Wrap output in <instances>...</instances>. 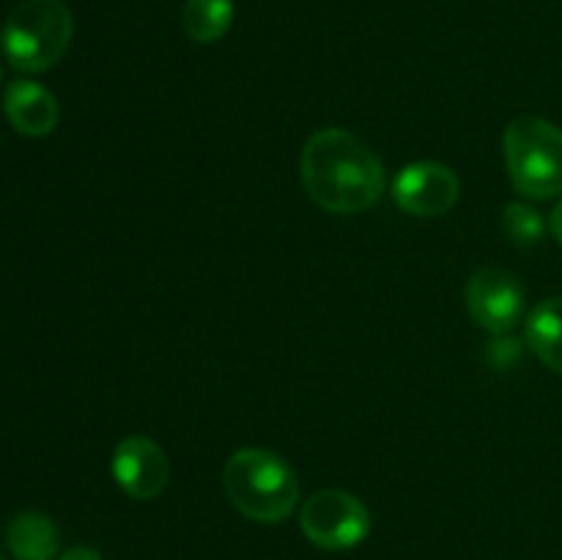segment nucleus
I'll use <instances>...</instances> for the list:
<instances>
[{
	"mask_svg": "<svg viewBox=\"0 0 562 560\" xmlns=\"http://www.w3.org/2000/svg\"><path fill=\"white\" fill-rule=\"evenodd\" d=\"M300 179L307 198L333 214L366 212L387 187V173L376 152L338 126L307 137L300 154Z\"/></svg>",
	"mask_w": 562,
	"mask_h": 560,
	"instance_id": "f257e3e1",
	"label": "nucleus"
},
{
	"mask_svg": "<svg viewBox=\"0 0 562 560\" xmlns=\"http://www.w3.org/2000/svg\"><path fill=\"white\" fill-rule=\"evenodd\" d=\"M223 486L241 516L278 525L300 503V478L283 456L267 448H241L225 461Z\"/></svg>",
	"mask_w": 562,
	"mask_h": 560,
	"instance_id": "f03ea898",
	"label": "nucleus"
},
{
	"mask_svg": "<svg viewBox=\"0 0 562 560\" xmlns=\"http://www.w3.org/2000/svg\"><path fill=\"white\" fill-rule=\"evenodd\" d=\"M75 20L60 0H25L5 20L0 44L14 69L47 71L69 49Z\"/></svg>",
	"mask_w": 562,
	"mask_h": 560,
	"instance_id": "7ed1b4c3",
	"label": "nucleus"
},
{
	"mask_svg": "<svg viewBox=\"0 0 562 560\" xmlns=\"http://www.w3.org/2000/svg\"><path fill=\"white\" fill-rule=\"evenodd\" d=\"M505 165L516 192L547 201L562 192V130L538 115H519L503 137Z\"/></svg>",
	"mask_w": 562,
	"mask_h": 560,
	"instance_id": "20e7f679",
	"label": "nucleus"
},
{
	"mask_svg": "<svg viewBox=\"0 0 562 560\" xmlns=\"http://www.w3.org/2000/svg\"><path fill=\"white\" fill-rule=\"evenodd\" d=\"M300 527L311 544L338 552L366 541L371 533V511L344 489H324L305 500Z\"/></svg>",
	"mask_w": 562,
	"mask_h": 560,
	"instance_id": "39448f33",
	"label": "nucleus"
},
{
	"mask_svg": "<svg viewBox=\"0 0 562 560\" xmlns=\"http://www.w3.org/2000/svg\"><path fill=\"white\" fill-rule=\"evenodd\" d=\"M464 296L472 322L494 335H508L525 318V285L505 269L483 267L472 272Z\"/></svg>",
	"mask_w": 562,
	"mask_h": 560,
	"instance_id": "423d86ee",
	"label": "nucleus"
},
{
	"mask_svg": "<svg viewBox=\"0 0 562 560\" xmlns=\"http://www.w3.org/2000/svg\"><path fill=\"white\" fill-rule=\"evenodd\" d=\"M461 181L442 163H412L398 170L393 181V198L406 214L415 217H442L459 203Z\"/></svg>",
	"mask_w": 562,
	"mask_h": 560,
	"instance_id": "0eeeda50",
	"label": "nucleus"
},
{
	"mask_svg": "<svg viewBox=\"0 0 562 560\" xmlns=\"http://www.w3.org/2000/svg\"><path fill=\"white\" fill-rule=\"evenodd\" d=\"M115 483L135 500H154L168 489L170 459L151 437L132 434L121 439L110 461Z\"/></svg>",
	"mask_w": 562,
	"mask_h": 560,
	"instance_id": "6e6552de",
	"label": "nucleus"
},
{
	"mask_svg": "<svg viewBox=\"0 0 562 560\" xmlns=\"http://www.w3.org/2000/svg\"><path fill=\"white\" fill-rule=\"evenodd\" d=\"M3 110L9 115L11 126L31 137L49 135L60 119L58 99L33 80L9 82L3 93Z\"/></svg>",
	"mask_w": 562,
	"mask_h": 560,
	"instance_id": "1a4fd4ad",
	"label": "nucleus"
},
{
	"mask_svg": "<svg viewBox=\"0 0 562 560\" xmlns=\"http://www.w3.org/2000/svg\"><path fill=\"white\" fill-rule=\"evenodd\" d=\"M58 544L55 522L36 511H22L5 527V547L16 560H55Z\"/></svg>",
	"mask_w": 562,
	"mask_h": 560,
	"instance_id": "9d476101",
	"label": "nucleus"
},
{
	"mask_svg": "<svg viewBox=\"0 0 562 560\" xmlns=\"http://www.w3.org/2000/svg\"><path fill=\"white\" fill-rule=\"evenodd\" d=\"M525 338L538 360L562 377V296H549L532 307L525 324Z\"/></svg>",
	"mask_w": 562,
	"mask_h": 560,
	"instance_id": "9b49d317",
	"label": "nucleus"
},
{
	"mask_svg": "<svg viewBox=\"0 0 562 560\" xmlns=\"http://www.w3.org/2000/svg\"><path fill=\"white\" fill-rule=\"evenodd\" d=\"M234 11V0H187L181 25L192 42L212 44L228 33Z\"/></svg>",
	"mask_w": 562,
	"mask_h": 560,
	"instance_id": "f8f14e48",
	"label": "nucleus"
},
{
	"mask_svg": "<svg viewBox=\"0 0 562 560\" xmlns=\"http://www.w3.org/2000/svg\"><path fill=\"white\" fill-rule=\"evenodd\" d=\"M503 228L505 234L510 236V242H516V245H536V242H541L547 223H543L541 212H536V209L527 206V203L514 201L505 206Z\"/></svg>",
	"mask_w": 562,
	"mask_h": 560,
	"instance_id": "ddd939ff",
	"label": "nucleus"
},
{
	"mask_svg": "<svg viewBox=\"0 0 562 560\" xmlns=\"http://www.w3.org/2000/svg\"><path fill=\"white\" fill-rule=\"evenodd\" d=\"M58 560H102V555L97 552V549L93 547H71V549H66L64 555H60Z\"/></svg>",
	"mask_w": 562,
	"mask_h": 560,
	"instance_id": "4468645a",
	"label": "nucleus"
},
{
	"mask_svg": "<svg viewBox=\"0 0 562 560\" xmlns=\"http://www.w3.org/2000/svg\"><path fill=\"white\" fill-rule=\"evenodd\" d=\"M549 231H552L554 239L562 245V201L552 209V217H549Z\"/></svg>",
	"mask_w": 562,
	"mask_h": 560,
	"instance_id": "2eb2a0df",
	"label": "nucleus"
},
{
	"mask_svg": "<svg viewBox=\"0 0 562 560\" xmlns=\"http://www.w3.org/2000/svg\"><path fill=\"white\" fill-rule=\"evenodd\" d=\"M0 80H3V69H0Z\"/></svg>",
	"mask_w": 562,
	"mask_h": 560,
	"instance_id": "dca6fc26",
	"label": "nucleus"
},
{
	"mask_svg": "<svg viewBox=\"0 0 562 560\" xmlns=\"http://www.w3.org/2000/svg\"><path fill=\"white\" fill-rule=\"evenodd\" d=\"M0 560H3V555H0Z\"/></svg>",
	"mask_w": 562,
	"mask_h": 560,
	"instance_id": "f3484780",
	"label": "nucleus"
}]
</instances>
